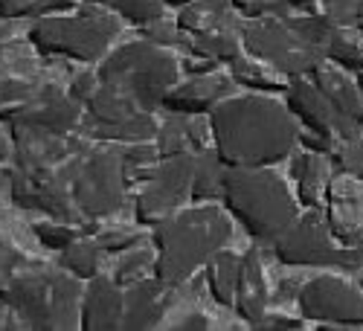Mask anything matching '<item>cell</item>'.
I'll list each match as a JSON object with an SVG mask.
<instances>
[{
	"mask_svg": "<svg viewBox=\"0 0 363 331\" xmlns=\"http://www.w3.org/2000/svg\"><path fill=\"white\" fill-rule=\"evenodd\" d=\"M213 148L227 169L277 166L294 155L299 142L296 119L288 105L247 94L227 96L206 116Z\"/></svg>",
	"mask_w": 363,
	"mask_h": 331,
	"instance_id": "cell-1",
	"label": "cell"
},
{
	"mask_svg": "<svg viewBox=\"0 0 363 331\" xmlns=\"http://www.w3.org/2000/svg\"><path fill=\"white\" fill-rule=\"evenodd\" d=\"M233 235V221L218 203H192L155 227V276L166 288L184 285Z\"/></svg>",
	"mask_w": 363,
	"mask_h": 331,
	"instance_id": "cell-2",
	"label": "cell"
},
{
	"mask_svg": "<svg viewBox=\"0 0 363 331\" xmlns=\"http://www.w3.org/2000/svg\"><path fill=\"white\" fill-rule=\"evenodd\" d=\"M224 206L247 230L253 242L274 245L296 221L299 206L274 166L259 169H227L224 174Z\"/></svg>",
	"mask_w": 363,
	"mask_h": 331,
	"instance_id": "cell-3",
	"label": "cell"
},
{
	"mask_svg": "<svg viewBox=\"0 0 363 331\" xmlns=\"http://www.w3.org/2000/svg\"><path fill=\"white\" fill-rule=\"evenodd\" d=\"M82 291L84 285L73 274L38 270V274H15L9 288L0 293V303L12 311L21 328L67 331L79 328Z\"/></svg>",
	"mask_w": 363,
	"mask_h": 331,
	"instance_id": "cell-4",
	"label": "cell"
},
{
	"mask_svg": "<svg viewBox=\"0 0 363 331\" xmlns=\"http://www.w3.org/2000/svg\"><path fill=\"white\" fill-rule=\"evenodd\" d=\"M96 76L102 84L123 90L137 105V111L155 113L163 108L166 94L177 84L180 62L155 41H134L108 52L99 62Z\"/></svg>",
	"mask_w": 363,
	"mask_h": 331,
	"instance_id": "cell-5",
	"label": "cell"
},
{
	"mask_svg": "<svg viewBox=\"0 0 363 331\" xmlns=\"http://www.w3.org/2000/svg\"><path fill=\"white\" fill-rule=\"evenodd\" d=\"M119 35V18L108 9L87 6L82 12H58L35 18L29 26V44L44 55H62L70 62H102Z\"/></svg>",
	"mask_w": 363,
	"mask_h": 331,
	"instance_id": "cell-6",
	"label": "cell"
},
{
	"mask_svg": "<svg viewBox=\"0 0 363 331\" xmlns=\"http://www.w3.org/2000/svg\"><path fill=\"white\" fill-rule=\"evenodd\" d=\"M241 47H245L256 62L267 64L279 76H291V79L311 76L325 58L323 50H317L314 44H308L296 33L291 21H282L274 15L256 18L241 29Z\"/></svg>",
	"mask_w": 363,
	"mask_h": 331,
	"instance_id": "cell-7",
	"label": "cell"
},
{
	"mask_svg": "<svg viewBox=\"0 0 363 331\" xmlns=\"http://www.w3.org/2000/svg\"><path fill=\"white\" fill-rule=\"evenodd\" d=\"M274 253L291 267H360L363 250L340 245L328 221L311 206V213L296 215V221L274 242Z\"/></svg>",
	"mask_w": 363,
	"mask_h": 331,
	"instance_id": "cell-8",
	"label": "cell"
},
{
	"mask_svg": "<svg viewBox=\"0 0 363 331\" xmlns=\"http://www.w3.org/2000/svg\"><path fill=\"white\" fill-rule=\"evenodd\" d=\"M125 184L128 180H125L123 157L113 152H96L76 172L70 184V195H73V203L87 218H108L123 206Z\"/></svg>",
	"mask_w": 363,
	"mask_h": 331,
	"instance_id": "cell-9",
	"label": "cell"
},
{
	"mask_svg": "<svg viewBox=\"0 0 363 331\" xmlns=\"http://www.w3.org/2000/svg\"><path fill=\"white\" fill-rule=\"evenodd\" d=\"M192 160L195 155L160 157V163L145 177L143 192L137 195V221L145 227H157L177 209H184L192 192Z\"/></svg>",
	"mask_w": 363,
	"mask_h": 331,
	"instance_id": "cell-10",
	"label": "cell"
},
{
	"mask_svg": "<svg viewBox=\"0 0 363 331\" xmlns=\"http://www.w3.org/2000/svg\"><path fill=\"white\" fill-rule=\"evenodd\" d=\"M302 320L317 322L320 328H352L363 325V288L340 276L308 279L296 293Z\"/></svg>",
	"mask_w": 363,
	"mask_h": 331,
	"instance_id": "cell-11",
	"label": "cell"
},
{
	"mask_svg": "<svg viewBox=\"0 0 363 331\" xmlns=\"http://www.w3.org/2000/svg\"><path fill=\"white\" fill-rule=\"evenodd\" d=\"M285 99H288V111L294 113V119H299L306 125V134L325 137L335 142L343 137L363 134V123H354V119L337 113V108L325 99V94L308 76L294 79L285 87Z\"/></svg>",
	"mask_w": 363,
	"mask_h": 331,
	"instance_id": "cell-12",
	"label": "cell"
},
{
	"mask_svg": "<svg viewBox=\"0 0 363 331\" xmlns=\"http://www.w3.org/2000/svg\"><path fill=\"white\" fill-rule=\"evenodd\" d=\"M125 314V288L116 279L94 276L87 279L82 291V308H79V328L84 331H116L123 328Z\"/></svg>",
	"mask_w": 363,
	"mask_h": 331,
	"instance_id": "cell-13",
	"label": "cell"
},
{
	"mask_svg": "<svg viewBox=\"0 0 363 331\" xmlns=\"http://www.w3.org/2000/svg\"><path fill=\"white\" fill-rule=\"evenodd\" d=\"M230 90H233V79L216 76V73H201L184 84H174L163 99V108L169 113H184V116L209 113L218 102L227 99Z\"/></svg>",
	"mask_w": 363,
	"mask_h": 331,
	"instance_id": "cell-14",
	"label": "cell"
},
{
	"mask_svg": "<svg viewBox=\"0 0 363 331\" xmlns=\"http://www.w3.org/2000/svg\"><path fill=\"white\" fill-rule=\"evenodd\" d=\"M169 291L155 274L134 282L125 288V314H123V328L128 331H143L155 328L163 320V311L169 305Z\"/></svg>",
	"mask_w": 363,
	"mask_h": 331,
	"instance_id": "cell-15",
	"label": "cell"
},
{
	"mask_svg": "<svg viewBox=\"0 0 363 331\" xmlns=\"http://www.w3.org/2000/svg\"><path fill=\"white\" fill-rule=\"evenodd\" d=\"M267 279L262 270V259L256 250L241 256V267H238V285H235V314L245 320L250 328L267 314Z\"/></svg>",
	"mask_w": 363,
	"mask_h": 331,
	"instance_id": "cell-16",
	"label": "cell"
},
{
	"mask_svg": "<svg viewBox=\"0 0 363 331\" xmlns=\"http://www.w3.org/2000/svg\"><path fill=\"white\" fill-rule=\"evenodd\" d=\"M328 198H331V215L325 218L331 232L340 245L354 247L357 238L363 235V203L360 198L349 189V184H335L328 186Z\"/></svg>",
	"mask_w": 363,
	"mask_h": 331,
	"instance_id": "cell-17",
	"label": "cell"
},
{
	"mask_svg": "<svg viewBox=\"0 0 363 331\" xmlns=\"http://www.w3.org/2000/svg\"><path fill=\"white\" fill-rule=\"evenodd\" d=\"M79 119V102L73 99H44L33 102L18 119V125L26 131H41V134H67Z\"/></svg>",
	"mask_w": 363,
	"mask_h": 331,
	"instance_id": "cell-18",
	"label": "cell"
},
{
	"mask_svg": "<svg viewBox=\"0 0 363 331\" xmlns=\"http://www.w3.org/2000/svg\"><path fill=\"white\" fill-rule=\"evenodd\" d=\"M291 177L296 184L299 201L306 206H320L323 198L328 195L331 186V177H328V163L320 152H302L291 157Z\"/></svg>",
	"mask_w": 363,
	"mask_h": 331,
	"instance_id": "cell-19",
	"label": "cell"
},
{
	"mask_svg": "<svg viewBox=\"0 0 363 331\" xmlns=\"http://www.w3.org/2000/svg\"><path fill=\"white\" fill-rule=\"evenodd\" d=\"M311 79L325 94V99L337 108V113L354 119V123H363V90H360V84H354L340 70H325L323 64L311 73Z\"/></svg>",
	"mask_w": 363,
	"mask_h": 331,
	"instance_id": "cell-20",
	"label": "cell"
},
{
	"mask_svg": "<svg viewBox=\"0 0 363 331\" xmlns=\"http://www.w3.org/2000/svg\"><path fill=\"white\" fill-rule=\"evenodd\" d=\"M224 174L227 166L221 163L216 148H201L192 160V203H218L224 201Z\"/></svg>",
	"mask_w": 363,
	"mask_h": 331,
	"instance_id": "cell-21",
	"label": "cell"
},
{
	"mask_svg": "<svg viewBox=\"0 0 363 331\" xmlns=\"http://www.w3.org/2000/svg\"><path fill=\"white\" fill-rule=\"evenodd\" d=\"M238 267H241V256L227 253V250H218L213 259L203 264L206 291H209V296H213L218 305L233 308V303H235V285H238Z\"/></svg>",
	"mask_w": 363,
	"mask_h": 331,
	"instance_id": "cell-22",
	"label": "cell"
},
{
	"mask_svg": "<svg viewBox=\"0 0 363 331\" xmlns=\"http://www.w3.org/2000/svg\"><path fill=\"white\" fill-rule=\"evenodd\" d=\"M84 105H87V113L105 128L119 125V123H125V119L143 113V111H137V105L123 94V90H116L113 84H102V82H99V87L94 90V96H90Z\"/></svg>",
	"mask_w": 363,
	"mask_h": 331,
	"instance_id": "cell-23",
	"label": "cell"
},
{
	"mask_svg": "<svg viewBox=\"0 0 363 331\" xmlns=\"http://www.w3.org/2000/svg\"><path fill=\"white\" fill-rule=\"evenodd\" d=\"M189 47L195 55H203L209 62H235L241 52V38L230 33L227 26H213L189 35Z\"/></svg>",
	"mask_w": 363,
	"mask_h": 331,
	"instance_id": "cell-24",
	"label": "cell"
},
{
	"mask_svg": "<svg viewBox=\"0 0 363 331\" xmlns=\"http://www.w3.org/2000/svg\"><path fill=\"white\" fill-rule=\"evenodd\" d=\"M227 6L230 0H192L180 9L177 15V29L186 35L203 33V29H213V26H227Z\"/></svg>",
	"mask_w": 363,
	"mask_h": 331,
	"instance_id": "cell-25",
	"label": "cell"
},
{
	"mask_svg": "<svg viewBox=\"0 0 363 331\" xmlns=\"http://www.w3.org/2000/svg\"><path fill=\"white\" fill-rule=\"evenodd\" d=\"M84 6H99L134 26H145L163 18L166 0H84Z\"/></svg>",
	"mask_w": 363,
	"mask_h": 331,
	"instance_id": "cell-26",
	"label": "cell"
},
{
	"mask_svg": "<svg viewBox=\"0 0 363 331\" xmlns=\"http://www.w3.org/2000/svg\"><path fill=\"white\" fill-rule=\"evenodd\" d=\"M99 253L102 247L96 242H87V238H76V242L70 247L62 250V267L67 270V274H73L76 279L87 282V279H94L99 274Z\"/></svg>",
	"mask_w": 363,
	"mask_h": 331,
	"instance_id": "cell-27",
	"label": "cell"
},
{
	"mask_svg": "<svg viewBox=\"0 0 363 331\" xmlns=\"http://www.w3.org/2000/svg\"><path fill=\"white\" fill-rule=\"evenodd\" d=\"M76 0H0V18H47L73 9Z\"/></svg>",
	"mask_w": 363,
	"mask_h": 331,
	"instance_id": "cell-28",
	"label": "cell"
},
{
	"mask_svg": "<svg viewBox=\"0 0 363 331\" xmlns=\"http://www.w3.org/2000/svg\"><path fill=\"white\" fill-rule=\"evenodd\" d=\"M233 82L235 84H245L247 90H277V87H288V84H282L277 76V70H270L267 64H250V62H233Z\"/></svg>",
	"mask_w": 363,
	"mask_h": 331,
	"instance_id": "cell-29",
	"label": "cell"
},
{
	"mask_svg": "<svg viewBox=\"0 0 363 331\" xmlns=\"http://www.w3.org/2000/svg\"><path fill=\"white\" fill-rule=\"evenodd\" d=\"M325 58L335 62L340 70H354L363 73V47L357 41H352L349 35H343L340 29H335V35L325 44Z\"/></svg>",
	"mask_w": 363,
	"mask_h": 331,
	"instance_id": "cell-30",
	"label": "cell"
},
{
	"mask_svg": "<svg viewBox=\"0 0 363 331\" xmlns=\"http://www.w3.org/2000/svg\"><path fill=\"white\" fill-rule=\"evenodd\" d=\"M151 274H155V253L151 250H125V256L119 259V264L113 270V279L123 288H128V285H134Z\"/></svg>",
	"mask_w": 363,
	"mask_h": 331,
	"instance_id": "cell-31",
	"label": "cell"
},
{
	"mask_svg": "<svg viewBox=\"0 0 363 331\" xmlns=\"http://www.w3.org/2000/svg\"><path fill=\"white\" fill-rule=\"evenodd\" d=\"M38 99L35 87L26 82H4L0 84V119L21 116L29 105Z\"/></svg>",
	"mask_w": 363,
	"mask_h": 331,
	"instance_id": "cell-32",
	"label": "cell"
},
{
	"mask_svg": "<svg viewBox=\"0 0 363 331\" xmlns=\"http://www.w3.org/2000/svg\"><path fill=\"white\" fill-rule=\"evenodd\" d=\"M123 157V169H125V180H137V177H148L151 169L157 166L160 160V152H157V145H148V142H134L125 155H119Z\"/></svg>",
	"mask_w": 363,
	"mask_h": 331,
	"instance_id": "cell-33",
	"label": "cell"
},
{
	"mask_svg": "<svg viewBox=\"0 0 363 331\" xmlns=\"http://www.w3.org/2000/svg\"><path fill=\"white\" fill-rule=\"evenodd\" d=\"M335 157H337L340 169H343L349 177L363 180V134L337 140V145H335Z\"/></svg>",
	"mask_w": 363,
	"mask_h": 331,
	"instance_id": "cell-34",
	"label": "cell"
},
{
	"mask_svg": "<svg viewBox=\"0 0 363 331\" xmlns=\"http://www.w3.org/2000/svg\"><path fill=\"white\" fill-rule=\"evenodd\" d=\"M35 235H38V242H41L44 247L58 250V253H62L65 247H70V245L76 242V238H79V232H76L70 224H62V218L35 224Z\"/></svg>",
	"mask_w": 363,
	"mask_h": 331,
	"instance_id": "cell-35",
	"label": "cell"
},
{
	"mask_svg": "<svg viewBox=\"0 0 363 331\" xmlns=\"http://www.w3.org/2000/svg\"><path fill=\"white\" fill-rule=\"evenodd\" d=\"M320 4H323V15L340 29V26L354 23L360 0H320Z\"/></svg>",
	"mask_w": 363,
	"mask_h": 331,
	"instance_id": "cell-36",
	"label": "cell"
},
{
	"mask_svg": "<svg viewBox=\"0 0 363 331\" xmlns=\"http://www.w3.org/2000/svg\"><path fill=\"white\" fill-rule=\"evenodd\" d=\"M137 242H140V235L137 232H128V230H102L96 235V245L102 250H108V253H125Z\"/></svg>",
	"mask_w": 363,
	"mask_h": 331,
	"instance_id": "cell-37",
	"label": "cell"
},
{
	"mask_svg": "<svg viewBox=\"0 0 363 331\" xmlns=\"http://www.w3.org/2000/svg\"><path fill=\"white\" fill-rule=\"evenodd\" d=\"M230 6L241 15H247L250 21L256 18H267V15H274L279 6H288L285 0H230Z\"/></svg>",
	"mask_w": 363,
	"mask_h": 331,
	"instance_id": "cell-38",
	"label": "cell"
},
{
	"mask_svg": "<svg viewBox=\"0 0 363 331\" xmlns=\"http://www.w3.org/2000/svg\"><path fill=\"white\" fill-rule=\"evenodd\" d=\"M18 264H21V253L0 238V293H4L9 288V282L15 279V267Z\"/></svg>",
	"mask_w": 363,
	"mask_h": 331,
	"instance_id": "cell-39",
	"label": "cell"
},
{
	"mask_svg": "<svg viewBox=\"0 0 363 331\" xmlns=\"http://www.w3.org/2000/svg\"><path fill=\"white\" fill-rule=\"evenodd\" d=\"M143 29H145L148 41H155V44H160V47H172V44L177 41V35H180L177 23H166L163 18H160V21H155V23H145Z\"/></svg>",
	"mask_w": 363,
	"mask_h": 331,
	"instance_id": "cell-40",
	"label": "cell"
},
{
	"mask_svg": "<svg viewBox=\"0 0 363 331\" xmlns=\"http://www.w3.org/2000/svg\"><path fill=\"white\" fill-rule=\"evenodd\" d=\"M99 87V76H76L73 79V84H70V99L73 102H79V105H84L90 96H94V90Z\"/></svg>",
	"mask_w": 363,
	"mask_h": 331,
	"instance_id": "cell-41",
	"label": "cell"
},
{
	"mask_svg": "<svg viewBox=\"0 0 363 331\" xmlns=\"http://www.w3.org/2000/svg\"><path fill=\"white\" fill-rule=\"evenodd\" d=\"M253 328H259V331H296V328H302V322L282 317V314H264Z\"/></svg>",
	"mask_w": 363,
	"mask_h": 331,
	"instance_id": "cell-42",
	"label": "cell"
},
{
	"mask_svg": "<svg viewBox=\"0 0 363 331\" xmlns=\"http://www.w3.org/2000/svg\"><path fill=\"white\" fill-rule=\"evenodd\" d=\"M174 328H177V331H206L209 322H206L203 314H189V317H184V320H177Z\"/></svg>",
	"mask_w": 363,
	"mask_h": 331,
	"instance_id": "cell-43",
	"label": "cell"
},
{
	"mask_svg": "<svg viewBox=\"0 0 363 331\" xmlns=\"http://www.w3.org/2000/svg\"><path fill=\"white\" fill-rule=\"evenodd\" d=\"M288 6H294V9H311V6H317L320 0H285Z\"/></svg>",
	"mask_w": 363,
	"mask_h": 331,
	"instance_id": "cell-44",
	"label": "cell"
},
{
	"mask_svg": "<svg viewBox=\"0 0 363 331\" xmlns=\"http://www.w3.org/2000/svg\"><path fill=\"white\" fill-rule=\"evenodd\" d=\"M6 155H9V142L4 134H0V160H6Z\"/></svg>",
	"mask_w": 363,
	"mask_h": 331,
	"instance_id": "cell-45",
	"label": "cell"
},
{
	"mask_svg": "<svg viewBox=\"0 0 363 331\" xmlns=\"http://www.w3.org/2000/svg\"><path fill=\"white\" fill-rule=\"evenodd\" d=\"M354 23L363 29V0H360V4H357V15H354Z\"/></svg>",
	"mask_w": 363,
	"mask_h": 331,
	"instance_id": "cell-46",
	"label": "cell"
},
{
	"mask_svg": "<svg viewBox=\"0 0 363 331\" xmlns=\"http://www.w3.org/2000/svg\"><path fill=\"white\" fill-rule=\"evenodd\" d=\"M166 4H169V6H174V9H184L186 4H192V0H166Z\"/></svg>",
	"mask_w": 363,
	"mask_h": 331,
	"instance_id": "cell-47",
	"label": "cell"
},
{
	"mask_svg": "<svg viewBox=\"0 0 363 331\" xmlns=\"http://www.w3.org/2000/svg\"><path fill=\"white\" fill-rule=\"evenodd\" d=\"M360 288H363V282H360Z\"/></svg>",
	"mask_w": 363,
	"mask_h": 331,
	"instance_id": "cell-48",
	"label": "cell"
}]
</instances>
